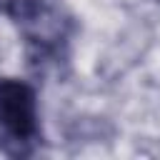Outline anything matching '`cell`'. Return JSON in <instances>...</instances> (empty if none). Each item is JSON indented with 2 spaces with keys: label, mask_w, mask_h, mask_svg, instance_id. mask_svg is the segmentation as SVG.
<instances>
[{
  "label": "cell",
  "mask_w": 160,
  "mask_h": 160,
  "mask_svg": "<svg viewBox=\"0 0 160 160\" xmlns=\"http://www.w3.org/2000/svg\"><path fill=\"white\" fill-rule=\"evenodd\" d=\"M5 12L18 28L32 62L50 65L68 58L78 25L65 0H5Z\"/></svg>",
  "instance_id": "obj_1"
},
{
  "label": "cell",
  "mask_w": 160,
  "mask_h": 160,
  "mask_svg": "<svg viewBox=\"0 0 160 160\" xmlns=\"http://www.w3.org/2000/svg\"><path fill=\"white\" fill-rule=\"evenodd\" d=\"M35 90L15 78H0V145L12 158L32 155L40 145Z\"/></svg>",
  "instance_id": "obj_2"
},
{
  "label": "cell",
  "mask_w": 160,
  "mask_h": 160,
  "mask_svg": "<svg viewBox=\"0 0 160 160\" xmlns=\"http://www.w3.org/2000/svg\"><path fill=\"white\" fill-rule=\"evenodd\" d=\"M155 2H160V0H155Z\"/></svg>",
  "instance_id": "obj_3"
}]
</instances>
